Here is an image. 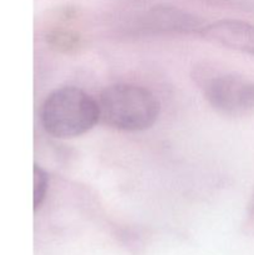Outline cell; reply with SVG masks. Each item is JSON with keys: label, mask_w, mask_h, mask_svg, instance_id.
<instances>
[{"label": "cell", "mask_w": 254, "mask_h": 255, "mask_svg": "<svg viewBox=\"0 0 254 255\" xmlns=\"http://www.w3.org/2000/svg\"><path fill=\"white\" fill-rule=\"evenodd\" d=\"M100 121L120 131L148 129L159 116L158 99L143 86L116 84L106 87L99 100Z\"/></svg>", "instance_id": "cell-1"}, {"label": "cell", "mask_w": 254, "mask_h": 255, "mask_svg": "<svg viewBox=\"0 0 254 255\" xmlns=\"http://www.w3.org/2000/svg\"><path fill=\"white\" fill-rule=\"evenodd\" d=\"M40 119L50 136L74 138L89 132L100 121L99 102L79 87H60L46 97Z\"/></svg>", "instance_id": "cell-2"}, {"label": "cell", "mask_w": 254, "mask_h": 255, "mask_svg": "<svg viewBox=\"0 0 254 255\" xmlns=\"http://www.w3.org/2000/svg\"><path fill=\"white\" fill-rule=\"evenodd\" d=\"M208 104L224 116L241 117L254 111V80L238 74L209 77L203 86Z\"/></svg>", "instance_id": "cell-3"}, {"label": "cell", "mask_w": 254, "mask_h": 255, "mask_svg": "<svg viewBox=\"0 0 254 255\" xmlns=\"http://www.w3.org/2000/svg\"><path fill=\"white\" fill-rule=\"evenodd\" d=\"M201 36L214 45L254 55V25L242 20L223 19L202 27Z\"/></svg>", "instance_id": "cell-4"}, {"label": "cell", "mask_w": 254, "mask_h": 255, "mask_svg": "<svg viewBox=\"0 0 254 255\" xmlns=\"http://www.w3.org/2000/svg\"><path fill=\"white\" fill-rule=\"evenodd\" d=\"M148 21L154 29L162 31L183 32V34H199L202 24L199 20L172 6H156L148 12Z\"/></svg>", "instance_id": "cell-5"}, {"label": "cell", "mask_w": 254, "mask_h": 255, "mask_svg": "<svg viewBox=\"0 0 254 255\" xmlns=\"http://www.w3.org/2000/svg\"><path fill=\"white\" fill-rule=\"evenodd\" d=\"M50 178L49 174L46 173L45 169L35 164L34 166V209L36 211L40 208L42 202L45 201L49 189Z\"/></svg>", "instance_id": "cell-6"}, {"label": "cell", "mask_w": 254, "mask_h": 255, "mask_svg": "<svg viewBox=\"0 0 254 255\" xmlns=\"http://www.w3.org/2000/svg\"><path fill=\"white\" fill-rule=\"evenodd\" d=\"M52 39V44L55 46H59L60 49H72V47L76 46V44L79 42L76 36H71L70 34H55L54 36L51 37Z\"/></svg>", "instance_id": "cell-7"}]
</instances>
